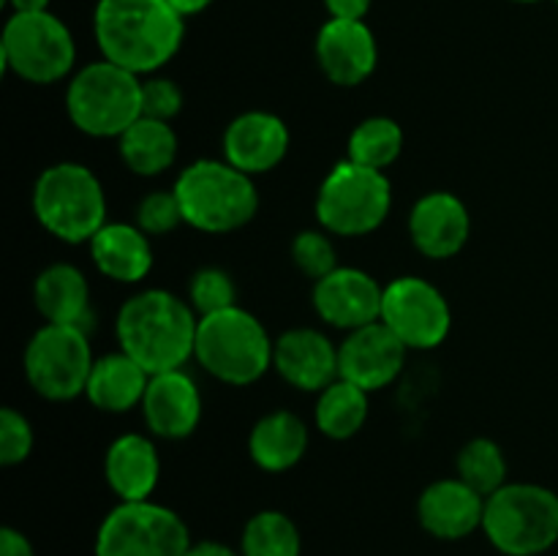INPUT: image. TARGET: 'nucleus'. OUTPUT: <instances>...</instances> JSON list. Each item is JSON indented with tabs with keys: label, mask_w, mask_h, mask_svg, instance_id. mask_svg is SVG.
<instances>
[{
	"label": "nucleus",
	"mask_w": 558,
	"mask_h": 556,
	"mask_svg": "<svg viewBox=\"0 0 558 556\" xmlns=\"http://www.w3.org/2000/svg\"><path fill=\"white\" fill-rule=\"evenodd\" d=\"M33 213L38 223L63 243H90L107 223V194L85 164L60 161L38 174L33 185Z\"/></svg>",
	"instance_id": "obj_4"
},
{
	"label": "nucleus",
	"mask_w": 558,
	"mask_h": 556,
	"mask_svg": "<svg viewBox=\"0 0 558 556\" xmlns=\"http://www.w3.org/2000/svg\"><path fill=\"white\" fill-rule=\"evenodd\" d=\"M403 150V129L392 118L376 114L365 118L357 129L349 134V161L363 164V167L381 169L398 161Z\"/></svg>",
	"instance_id": "obj_29"
},
{
	"label": "nucleus",
	"mask_w": 558,
	"mask_h": 556,
	"mask_svg": "<svg viewBox=\"0 0 558 556\" xmlns=\"http://www.w3.org/2000/svg\"><path fill=\"white\" fill-rule=\"evenodd\" d=\"M147 385H150V374L120 349L96 360L85 396L101 412L123 414L142 403Z\"/></svg>",
	"instance_id": "obj_24"
},
{
	"label": "nucleus",
	"mask_w": 558,
	"mask_h": 556,
	"mask_svg": "<svg viewBox=\"0 0 558 556\" xmlns=\"http://www.w3.org/2000/svg\"><path fill=\"white\" fill-rule=\"evenodd\" d=\"M147 431L158 439H189L202 420V392L183 368L153 374L142 398Z\"/></svg>",
	"instance_id": "obj_16"
},
{
	"label": "nucleus",
	"mask_w": 558,
	"mask_h": 556,
	"mask_svg": "<svg viewBox=\"0 0 558 556\" xmlns=\"http://www.w3.org/2000/svg\"><path fill=\"white\" fill-rule=\"evenodd\" d=\"M87 245L93 265L118 283H136L153 270L150 234L142 232L136 223H104Z\"/></svg>",
	"instance_id": "obj_23"
},
{
	"label": "nucleus",
	"mask_w": 558,
	"mask_h": 556,
	"mask_svg": "<svg viewBox=\"0 0 558 556\" xmlns=\"http://www.w3.org/2000/svg\"><path fill=\"white\" fill-rule=\"evenodd\" d=\"M240 554L243 556H300L303 554V537L300 529L287 512L259 510L248 518L240 537Z\"/></svg>",
	"instance_id": "obj_28"
},
{
	"label": "nucleus",
	"mask_w": 558,
	"mask_h": 556,
	"mask_svg": "<svg viewBox=\"0 0 558 556\" xmlns=\"http://www.w3.org/2000/svg\"><path fill=\"white\" fill-rule=\"evenodd\" d=\"M292 262L298 265V270L303 273V276L319 281V278L330 276L338 267L336 245L327 238V232H319V229H303V232H298V238L292 240Z\"/></svg>",
	"instance_id": "obj_32"
},
{
	"label": "nucleus",
	"mask_w": 558,
	"mask_h": 556,
	"mask_svg": "<svg viewBox=\"0 0 558 556\" xmlns=\"http://www.w3.org/2000/svg\"><path fill=\"white\" fill-rule=\"evenodd\" d=\"M14 9V14H36V11H49V0H5Z\"/></svg>",
	"instance_id": "obj_40"
},
{
	"label": "nucleus",
	"mask_w": 558,
	"mask_h": 556,
	"mask_svg": "<svg viewBox=\"0 0 558 556\" xmlns=\"http://www.w3.org/2000/svg\"><path fill=\"white\" fill-rule=\"evenodd\" d=\"M556 3H558V0H556Z\"/></svg>",
	"instance_id": "obj_42"
},
{
	"label": "nucleus",
	"mask_w": 558,
	"mask_h": 556,
	"mask_svg": "<svg viewBox=\"0 0 558 556\" xmlns=\"http://www.w3.org/2000/svg\"><path fill=\"white\" fill-rule=\"evenodd\" d=\"M409 234L420 254L428 259H450L461 254L472 234V216L463 200L450 191H430L420 196L409 216Z\"/></svg>",
	"instance_id": "obj_17"
},
{
	"label": "nucleus",
	"mask_w": 558,
	"mask_h": 556,
	"mask_svg": "<svg viewBox=\"0 0 558 556\" xmlns=\"http://www.w3.org/2000/svg\"><path fill=\"white\" fill-rule=\"evenodd\" d=\"M33 452V428L25 414L5 407L0 412V463L16 467Z\"/></svg>",
	"instance_id": "obj_34"
},
{
	"label": "nucleus",
	"mask_w": 558,
	"mask_h": 556,
	"mask_svg": "<svg viewBox=\"0 0 558 556\" xmlns=\"http://www.w3.org/2000/svg\"><path fill=\"white\" fill-rule=\"evenodd\" d=\"M189 303L199 316L218 314L232 305H238V287L232 276L221 267H202L191 276L189 283Z\"/></svg>",
	"instance_id": "obj_31"
},
{
	"label": "nucleus",
	"mask_w": 558,
	"mask_h": 556,
	"mask_svg": "<svg viewBox=\"0 0 558 556\" xmlns=\"http://www.w3.org/2000/svg\"><path fill=\"white\" fill-rule=\"evenodd\" d=\"M289 153V129L278 114L251 109L238 114L223 131V161L245 174H265L276 169Z\"/></svg>",
	"instance_id": "obj_18"
},
{
	"label": "nucleus",
	"mask_w": 558,
	"mask_h": 556,
	"mask_svg": "<svg viewBox=\"0 0 558 556\" xmlns=\"http://www.w3.org/2000/svg\"><path fill=\"white\" fill-rule=\"evenodd\" d=\"M392 185L381 169L341 161L327 172L316 194V218L322 229L341 238H363L387 221Z\"/></svg>",
	"instance_id": "obj_8"
},
{
	"label": "nucleus",
	"mask_w": 558,
	"mask_h": 556,
	"mask_svg": "<svg viewBox=\"0 0 558 556\" xmlns=\"http://www.w3.org/2000/svg\"><path fill=\"white\" fill-rule=\"evenodd\" d=\"M33 303L47 325H69L90 333L93 309L90 287L80 267L69 262H58L38 273L33 283Z\"/></svg>",
	"instance_id": "obj_22"
},
{
	"label": "nucleus",
	"mask_w": 558,
	"mask_h": 556,
	"mask_svg": "<svg viewBox=\"0 0 558 556\" xmlns=\"http://www.w3.org/2000/svg\"><path fill=\"white\" fill-rule=\"evenodd\" d=\"M374 0H325L330 20H365Z\"/></svg>",
	"instance_id": "obj_36"
},
{
	"label": "nucleus",
	"mask_w": 558,
	"mask_h": 556,
	"mask_svg": "<svg viewBox=\"0 0 558 556\" xmlns=\"http://www.w3.org/2000/svg\"><path fill=\"white\" fill-rule=\"evenodd\" d=\"M272 349L276 341H270L265 325L240 305L199 316L194 358L218 382L254 385L272 368Z\"/></svg>",
	"instance_id": "obj_5"
},
{
	"label": "nucleus",
	"mask_w": 558,
	"mask_h": 556,
	"mask_svg": "<svg viewBox=\"0 0 558 556\" xmlns=\"http://www.w3.org/2000/svg\"><path fill=\"white\" fill-rule=\"evenodd\" d=\"M0 60L31 85H54L74 71L76 44L69 25L49 11L11 14L0 38Z\"/></svg>",
	"instance_id": "obj_9"
},
{
	"label": "nucleus",
	"mask_w": 558,
	"mask_h": 556,
	"mask_svg": "<svg viewBox=\"0 0 558 556\" xmlns=\"http://www.w3.org/2000/svg\"><path fill=\"white\" fill-rule=\"evenodd\" d=\"M458 478L474 488L477 494H483L488 499L490 494L507 485V458L505 450L496 445L494 439H485V436H477V439L466 442L463 450L458 452Z\"/></svg>",
	"instance_id": "obj_30"
},
{
	"label": "nucleus",
	"mask_w": 558,
	"mask_h": 556,
	"mask_svg": "<svg viewBox=\"0 0 558 556\" xmlns=\"http://www.w3.org/2000/svg\"><path fill=\"white\" fill-rule=\"evenodd\" d=\"M0 556H36L31 540L14 527L0 529Z\"/></svg>",
	"instance_id": "obj_37"
},
{
	"label": "nucleus",
	"mask_w": 558,
	"mask_h": 556,
	"mask_svg": "<svg viewBox=\"0 0 558 556\" xmlns=\"http://www.w3.org/2000/svg\"><path fill=\"white\" fill-rule=\"evenodd\" d=\"M185 556H243V554L234 551L232 545L218 543V540H199V543L191 545Z\"/></svg>",
	"instance_id": "obj_38"
},
{
	"label": "nucleus",
	"mask_w": 558,
	"mask_h": 556,
	"mask_svg": "<svg viewBox=\"0 0 558 556\" xmlns=\"http://www.w3.org/2000/svg\"><path fill=\"white\" fill-rule=\"evenodd\" d=\"M316 63L332 85H363L379 63L374 31L365 20H327L316 33Z\"/></svg>",
	"instance_id": "obj_15"
},
{
	"label": "nucleus",
	"mask_w": 558,
	"mask_h": 556,
	"mask_svg": "<svg viewBox=\"0 0 558 556\" xmlns=\"http://www.w3.org/2000/svg\"><path fill=\"white\" fill-rule=\"evenodd\" d=\"M515 3H539V0H515Z\"/></svg>",
	"instance_id": "obj_41"
},
{
	"label": "nucleus",
	"mask_w": 558,
	"mask_h": 556,
	"mask_svg": "<svg viewBox=\"0 0 558 556\" xmlns=\"http://www.w3.org/2000/svg\"><path fill=\"white\" fill-rule=\"evenodd\" d=\"M22 365L38 396L47 401H71L85 396L96 358L85 330L69 325H44L27 341Z\"/></svg>",
	"instance_id": "obj_11"
},
{
	"label": "nucleus",
	"mask_w": 558,
	"mask_h": 556,
	"mask_svg": "<svg viewBox=\"0 0 558 556\" xmlns=\"http://www.w3.org/2000/svg\"><path fill=\"white\" fill-rule=\"evenodd\" d=\"M272 368L292 387L305 392H322L341 376L338 347L314 327H292L272 349Z\"/></svg>",
	"instance_id": "obj_19"
},
{
	"label": "nucleus",
	"mask_w": 558,
	"mask_h": 556,
	"mask_svg": "<svg viewBox=\"0 0 558 556\" xmlns=\"http://www.w3.org/2000/svg\"><path fill=\"white\" fill-rule=\"evenodd\" d=\"M183 109V90L178 82L167 76H150L142 80V118L153 120H172Z\"/></svg>",
	"instance_id": "obj_35"
},
{
	"label": "nucleus",
	"mask_w": 558,
	"mask_h": 556,
	"mask_svg": "<svg viewBox=\"0 0 558 556\" xmlns=\"http://www.w3.org/2000/svg\"><path fill=\"white\" fill-rule=\"evenodd\" d=\"M172 191L185 223L199 232H234L243 229L259 210V191L254 178L216 158H202L185 167L174 180Z\"/></svg>",
	"instance_id": "obj_3"
},
{
	"label": "nucleus",
	"mask_w": 558,
	"mask_h": 556,
	"mask_svg": "<svg viewBox=\"0 0 558 556\" xmlns=\"http://www.w3.org/2000/svg\"><path fill=\"white\" fill-rule=\"evenodd\" d=\"M420 527L436 540H463L483 529L485 496L469 488L461 478L430 483L417 501Z\"/></svg>",
	"instance_id": "obj_20"
},
{
	"label": "nucleus",
	"mask_w": 558,
	"mask_h": 556,
	"mask_svg": "<svg viewBox=\"0 0 558 556\" xmlns=\"http://www.w3.org/2000/svg\"><path fill=\"white\" fill-rule=\"evenodd\" d=\"M385 287L360 267H336L314 281V309L338 330H360L381 319Z\"/></svg>",
	"instance_id": "obj_13"
},
{
	"label": "nucleus",
	"mask_w": 558,
	"mask_h": 556,
	"mask_svg": "<svg viewBox=\"0 0 558 556\" xmlns=\"http://www.w3.org/2000/svg\"><path fill=\"white\" fill-rule=\"evenodd\" d=\"M308 450V425L287 409L256 420L248 436L251 461L265 472H287L298 467Z\"/></svg>",
	"instance_id": "obj_25"
},
{
	"label": "nucleus",
	"mask_w": 558,
	"mask_h": 556,
	"mask_svg": "<svg viewBox=\"0 0 558 556\" xmlns=\"http://www.w3.org/2000/svg\"><path fill=\"white\" fill-rule=\"evenodd\" d=\"M194 545L183 518L156 501H120L98 523L96 556H185Z\"/></svg>",
	"instance_id": "obj_10"
},
{
	"label": "nucleus",
	"mask_w": 558,
	"mask_h": 556,
	"mask_svg": "<svg viewBox=\"0 0 558 556\" xmlns=\"http://www.w3.org/2000/svg\"><path fill=\"white\" fill-rule=\"evenodd\" d=\"M118 142L123 164L142 178L163 174L178 158V134L167 120L140 118L118 136Z\"/></svg>",
	"instance_id": "obj_26"
},
{
	"label": "nucleus",
	"mask_w": 558,
	"mask_h": 556,
	"mask_svg": "<svg viewBox=\"0 0 558 556\" xmlns=\"http://www.w3.org/2000/svg\"><path fill=\"white\" fill-rule=\"evenodd\" d=\"M93 33L104 60L136 76L156 74L183 47L185 16L167 0H98Z\"/></svg>",
	"instance_id": "obj_1"
},
{
	"label": "nucleus",
	"mask_w": 558,
	"mask_h": 556,
	"mask_svg": "<svg viewBox=\"0 0 558 556\" xmlns=\"http://www.w3.org/2000/svg\"><path fill=\"white\" fill-rule=\"evenodd\" d=\"M169 5H172L178 14L183 16H194V14H202V11L207 9V5L213 3V0H167Z\"/></svg>",
	"instance_id": "obj_39"
},
{
	"label": "nucleus",
	"mask_w": 558,
	"mask_h": 556,
	"mask_svg": "<svg viewBox=\"0 0 558 556\" xmlns=\"http://www.w3.org/2000/svg\"><path fill=\"white\" fill-rule=\"evenodd\" d=\"M407 352L409 349L403 347L401 338L381 319L360 327L349 333L347 341L338 347L341 379L354 382L368 392L381 390L398 379L407 363Z\"/></svg>",
	"instance_id": "obj_14"
},
{
	"label": "nucleus",
	"mask_w": 558,
	"mask_h": 556,
	"mask_svg": "<svg viewBox=\"0 0 558 556\" xmlns=\"http://www.w3.org/2000/svg\"><path fill=\"white\" fill-rule=\"evenodd\" d=\"M185 223L174 191H153L136 207V227L145 234H167Z\"/></svg>",
	"instance_id": "obj_33"
},
{
	"label": "nucleus",
	"mask_w": 558,
	"mask_h": 556,
	"mask_svg": "<svg viewBox=\"0 0 558 556\" xmlns=\"http://www.w3.org/2000/svg\"><path fill=\"white\" fill-rule=\"evenodd\" d=\"M65 112L87 136H120L142 118V80L134 71L96 60L76 71L65 90Z\"/></svg>",
	"instance_id": "obj_7"
},
{
	"label": "nucleus",
	"mask_w": 558,
	"mask_h": 556,
	"mask_svg": "<svg viewBox=\"0 0 558 556\" xmlns=\"http://www.w3.org/2000/svg\"><path fill=\"white\" fill-rule=\"evenodd\" d=\"M196 327L194 305L167 289H145L129 298L114 322L120 349L150 376L183 368L194 358Z\"/></svg>",
	"instance_id": "obj_2"
},
{
	"label": "nucleus",
	"mask_w": 558,
	"mask_h": 556,
	"mask_svg": "<svg viewBox=\"0 0 558 556\" xmlns=\"http://www.w3.org/2000/svg\"><path fill=\"white\" fill-rule=\"evenodd\" d=\"M104 478L120 501L150 499L161 480V458L150 436H118L104 456Z\"/></svg>",
	"instance_id": "obj_21"
},
{
	"label": "nucleus",
	"mask_w": 558,
	"mask_h": 556,
	"mask_svg": "<svg viewBox=\"0 0 558 556\" xmlns=\"http://www.w3.org/2000/svg\"><path fill=\"white\" fill-rule=\"evenodd\" d=\"M368 412V390L338 376L332 385L319 392L314 412L316 428L336 442L352 439L354 434L363 431Z\"/></svg>",
	"instance_id": "obj_27"
},
{
	"label": "nucleus",
	"mask_w": 558,
	"mask_h": 556,
	"mask_svg": "<svg viewBox=\"0 0 558 556\" xmlns=\"http://www.w3.org/2000/svg\"><path fill=\"white\" fill-rule=\"evenodd\" d=\"M483 532L505 556H539L558 543V494L537 483H507L485 499Z\"/></svg>",
	"instance_id": "obj_6"
},
{
	"label": "nucleus",
	"mask_w": 558,
	"mask_h": 556,
	"mask_svg": "<svg viewBox=\"0 0 558 556\" xmlns=\"http://www.w3.org/2000/svg\"><path fill=\"white\" fill-rule=\"evenodd\" d=\"M381 322L407 349H436L452 327V311L439 287L417 276H401L385 287Z\"/></svg>",
	"instance_id": "obj_12"
}]
</instances>
